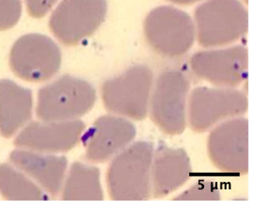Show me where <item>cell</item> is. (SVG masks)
Masks as SVG:
<instances>
[{
    "label": "cell",
    "instance_id": "obj_11",
    "mask_svg": "<svg viewBox=\"0 0 255 208\" xmlns=\"http://www.w3.org/2000/svg\"><path fill=\"white\" fill-rule=\"evenodd\" d=\"M198 77L217 86L236 87L248 75V51L242 46L198 52L190 60Z\"/></svg>",
    "mask_w": 255,
    "mask_h": 208
},
{
    "label": "cell",
    "instance_id": "obj_23",
    "mask_svg": "<svg viewBox=\"0 0 255 208\" xmlns=\"http://www.w3.org/2000/svg\"><path fill=\"white\" fill-rule=\"evenodd\" d=\"M245 1H246V2H248V0H245Z\"/></svg>",
    "mask_w": 255,
    "mask_h": 208
},
{
    "label": "cell",
    "instance_id": "obj_10",
    "mask_svg": "<svg viewBox=\"0 0 255 208\" xmlns=\"http://www.w3.org/2000/svg\"><path fill=\"white\" fill-rule=\"evenodd\" d=\"M210 158L216 168L232 174L249 170V122L233 118L213 130L208 140Z\"/></svg>",
    "mask_w": 255,
    "mask_h": 208
},
{
    "label": "cell",
    "instance_id": "obj_3",
    "mask_svg": "<svg viewBox=\"0 0 255 208\" xmlns=\"http://www.w3.org/2000/svg\"><path fill=\"white\" fill-rule=\"evenodd\" d=\"M96 90L87 81L63 75L42 87L37 114L43 121H69L87 114L94 106Z\"/></svg>",
    "mask_w": 255,
    "mask_h": 208
},
{
    "label": "cell",
    "instance_id": "obj_22",
    "mask_svg": "<svg viewBox=\"0 0 255 208\" xmlns=\"http://www.w3.org/2000/svg\"><path fill=\"white\" fill-rule=\"evenodd\" d=\"M168 1L173 2V3H176V4H183V5H185V4H192V3L197 2L199 0H168Z\"/></svg>",
    "mask_w": 255,
    "mask_h": 208
},
{
    "label": "cell",
    "instance_id": "obj_19",
    "mask_svg": "<svg viewBox=\"0 0 255 208\" xmlns=\"http://www.w3.org/2000/svg\"><path fill=\"white\" fill-rule=\"evenodd\" d=\"M220 192L213 182H203L197 183L188 189L175 200L180 201H219Z\"/></svg>",
    "mask_w": 255,
    "mask_h": 208
},
{
    "label": "cell",
    "instance_id": "obj_21",
    "mask_svg": "<svg viewBox=\"0 0 255 208\" xmlns=\"http://www.w3.org/2000/svg\"><path fill=\"white\" fill-rule=\"evenodd\" d=\"M27 8L30 14L36 18H40L47 13L57 0H25Z\"/></svg>",
    "mask_w": 255,
    "mask_h": 208
},
{
    "label": "cell",
    "instance_id": "obj_15",
    "mask_svg": "<svg viewBox=\"0 0 255 208\" xmlns=\"http://www.w3.org/2000/svg\"><path fill=\"white\" fill-rule=\"evenodd\" d=\"M10 159L16 167L32 177L49 194L57 195L61 191L67 168L65 157L15 151Z\"/></svg>",
    "mask_w": 255,
    "mask_h": 208
},
{
    "label": "cell",
    "instance_id": "obj_16",
    "mask_svg": "<svg viewBox=\"0 0 255 208\" xmlns=\"http://www.w3.org/2000/svg\"><path fill=\"white\" fill-rule=\"evenodd\" d=\"M33 97L28 88L11 80L0 81V132L13 135L32 115Z\"/></svg>",
    "mask_w": 255,
    "mask_h": 208
},
{
    "label": "cell",
    "instance_id": "obj_18",
    "mask_svg": "<svg viewBox=\"0 0 255 208\" xmlns=\"http://www.w3.org/2000/svg\"><path fill=\"white\" fill-rule=\"evenodd\" d=\"M0 193L8 200H43L46 196L34 182L8 165L0 166Z\"/></svg>",
    "mask_w": 255,
    "mask_h": 208
},
{
    "label": "cell",
    "instance_id": "obj_4",
    "mask_svg": "<svg viewBox=\"0 0 255 208\" xmlns=\"http://www.w3.org/2000/svg\"><path fill=\"white\" fill-rule=\"evenodd\" d=\"M152 83L153 74L148 66H132L103 84L104 105L114 114L143 120L148 114Z\"/></svg>",
    "mask_w": 255,
    "mask_h": 208
},
{
    "label": "cell",
    "instance_id": "obj_17",
    "mask_svg": "<svg viewBox=\"0 0 255 208\" xmlns=\"http://www.w3.org/2000/svg\"><path fill=\"white\" fill-rule=\"evenodd\" d=\"M66 201H101L103 192L98 168L75 163L68 175L63 191Z\"/></svg>",
    "mask_w": 255,
    "mask_h": 208
},
{
    "label": "cell",
    "instance_id": "obj_5",
    "mask_svg": "<svg viewBox=\"0 0 255 208\" xmlns=\"http://www.w3.org/2000/svg\"><path fill=\"white\" fill-rule=\"evenodd\" d=\"M144 32L148 45L157 53L169 58L187 53L196 37L191 17L185 11L169 6L156 7L148 13Z\"/></svg>",
    "mask_w": 255,
    "mask_h": 208
},
{
    "label": "cell",
    "instance_id": "obj_12",
    "mask_svg": "<svg viewBox=\"0 0 255 208\" xmlns=\"http://www.w3.org/2000/svg\"><path fill=\"white\" fill-rule=\"evenodd\" d=\"M84 129L85 124L79 120L33 123L22 130L15 142L36 152H66L75 146Z\"/></svg>",
    "mask_w": 255,
    "mask_h": 208
},
{
    "label": "cell",
    "instance_id": "obj_6",
    "mask_svg": "<svg viewBox=\"0 0 255 208\" xmlns=\"http://www.w3.org/2000/svg\"><path fill=\"white\" fill-rule=\"evenodd\" d=\"M188 88V78L176 70L163 72L156 81L150 113L156 125L166 134L180 135L185 130Z\"/></svg>",
    "mask_w": 255,
    "mask_h": 208
},
{
    "label": "cell",
    "instance_id": "obj_8",
    "mask_svg": "<svg viewBox=\"0 0 255 208\" xmlns=\"http://www.w3.org/2000/svg\"><path fill=\"white\" fill-rule=\"evenodd\" d=\"M106 13V0H62L52 13L49 26L59 40L73 46L95 33Z\"/></svg>",
    "mask_w": 255,
    "mask_h": 208
},
{
    "label": "cell",
    "instance_id": "obj_7",
    "mask_svg": "<svg viewBox=\"0 0 255 208\" xmlns=\"http://www.w3.org/2000/svg\"><path fill=\"white\" fill-rule=\"evenodd\" d=\"M9 61L12 71L20 78L32 82L47 80L61 68V49L47 35L26 34L15 42Z\"/></svg>",
    "mask_w": 255,
    "mask_h": 208
},
{
    "label": "cell",
    "instance_id": "obj_14",
    "mask_svg": "<svg viewBox=\"0 0 255 208\" xmlns=\"http://www.w3.org/2000/svg\"><path fill=\"white\" fill-rule=\"evenodd\" d=\"M191 165L188 154L181 148L169 147L161 144L151 165L152 192L155 197L170 195L188 182Z\"/></svg>",
    "mask_w": 255,
    "mask_h": 208
},
{
    "label": "cell",
    "instance_id": "obj_2",
    "mask_svg": "<svg viewBox=\"0 0 255 208\" xmlns=\"http://www.w3.org/2000/svg\"><path fill=\"white\" fill-rule=\"evenodd\" d=\"M248 26V11L239 0H208L195 10L196 33L202 47L232 43Z\"/></svg>",
    "mask_w": 255,
    "mask_h": 208
},
{
    "label": "cell",
    "instance_id": "obj_9",
    "mask_svg": "<svg viewBox=\"0 0 255 208\" xmlns=\"http://www.w3.org/2000/svg\"><path fill=\"white\" fill-rule=\"evenodd\" d=\"M247 109L248 100L239 90L197 87L189 99L190 126L203 132L223 119L244 114Z\"/></svg>",
    "mask_w": 255,
    "mask_h": 208
},
{
    "label": "cell",
    "instance_id": "obj_20",
    "mask_svg": "<svg viewBox=\"0 0 255 208\" xmlns=\"http://www.w3.org/2000/svg\"><path fill=\"white\" fill-rule=\"evenodd\" d=\"M20 0H0V31L13 27L20 20Z\"/></svg>",
    "mask_w": 255,
    "mask_h": 208
},
{
    "label": "cell",
    "instance_id": "obj_1",
    "mask_svg": "<svg viewBox=\"0 0 255 208\" xmlns=\"http://www.w3.org/2000/svg\"><path fill=\"white\" fill-rule=\"evenodd\" d=\"M153 145L137 141L125 148L115 158L108 172V187L115 201H142L150 193Z\"/></svg>",
    "mask_w": 255,
    "mask_h": 208
},
{
    "label": "cell",
    "instance_id": "obj_13",
    "mask_svg": "<svg viewBox=\"0 0 255 208\" xmlns=\"http://www.w3.org/2000/svg\"><path fill=\"white\" fill-rule=\"evenodd\" d=\"M134 125L123 117L105 115L85 135L86 155L90 161H105L128 147L135 137Z\"/></svg>",
    "mask_w": 255,
    "mask_h": 208
}]
</instances>
